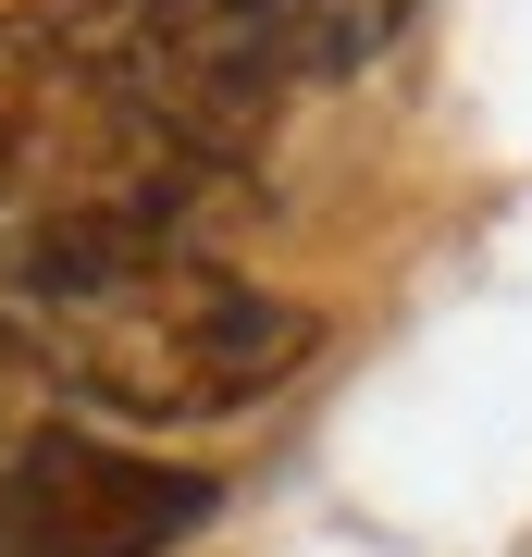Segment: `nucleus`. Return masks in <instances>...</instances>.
Listing matches in <instances>:
<instances>
[{
  "instance_id": "f257e3e1",
  "label": "nucleus",
  "mask_w": 532,
  "mask_h": 557,
  "mask_svg": "<svg viewBox=\"0 0 532 557\" xmlns=\"http://www.w3.org/2000/svg\"><path fill=\"white\" fill-rule=\"evenodd\" d=\"M0 322L50 359L62 397L149 421V434L260 409L322 347V310L223 273L174 223H124V211H25L0 236Z\"/></svg>"
},
{
  "instance_id": "f03ea898",
  "label": "nucleus",
  "mask_w": 532,
  "mask_h": 557,
  "mask_svg": "<svg viewBox=\"0 0 532 557\" xmlns=\"http://www.w3.org/2000/svg\"><path fill=\"white\" fill-rule=\"evenodd\" d=\"M211 508H223L211 471L75 434V421H50V434H25L0 458V557H161Z\"/></svg>"
},
{
  "instance_id": "7ed1b4c3",
  "label": "nucleus",
  "mask_w": 532,
  "mask_h": 557,
  "mask_svg": "<svg viewBox=\"0 0 532 557\" xmlns=\"http://www.w3.org/2000/svg\"><path fill=\"white\" fill-rule=\"evenodd\" d=\"M87 124H99L87 62L62 50L38 13H0V211L62 199L75 161H87Z\"/></svg>"
},
{
  "instance_id": "20e7f679",
  "label": "nucleus",
  "mask_w": 532,
  "mask_h": 557,
  "mask_svg": "<svg viewBox=\"0 0 532 557\" xmlns=\"http://www.w3.org/2000/svg\"><path fill=\"white\" fill-rule=\"evenodd\" d=\"M62 421V384H50V359L13 335V322H0V458H13L25 434H50Z\"/></svg>"
}]
</instances>
